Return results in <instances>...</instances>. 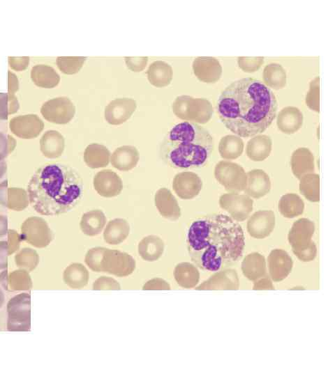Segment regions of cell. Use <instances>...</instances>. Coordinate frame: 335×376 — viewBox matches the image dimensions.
<instances>
[{
  "label": "cell",
  "mask_w": 335,
  "mask_h": 376,
  "mask_svg": "<svg viewBox=\"0 0 335 376\" xmlns=\"http://www.w3.org/2000/svg\"><path fill=\"white\" fill-rule=\"evenodd\" d=\"M15 147V140L11 136L0 132V161L4 160Z\"/></svg>",
  "instance_id": "obj_48"
},
{
  "label": "cell",
  "mask_w": 335,
  "mask_h": 376,
  "mask_svg": "<svg viewBox=\"0 0 335 376\" xmlns=\"http://www.w3.org/2000/svg\"><path fill=\"white\" fill-rule=\"evenodd\" d=\"M290 166L293 175L299 179L306 174L314 173V156L308 148H299L292 154Z\"/></svg>",
  "instance_id": "obj_24"
},
{
  "label": "cell",
  "mask_w": 335,
  "mask_h": 376,
  "mask_svg": "<svg viewBox=\"0 0 335 376\" xmlns=\"http://www.w3.org/2000/svg\"><path fill=\"white\" fill-rule=\"evenodd\" d=\"M263 79L267 86L274 90L282 89L286 85L285 70L281 64L269 63L263 70Z\"/></svg>",
  "instance_id": "obj_40"
},
{
  "label": "cell",
  "mask_w": 335,
  "mask_h": 376,
  "mask_svg": "<svg viewBox=\"0 0 335 376\" xmlns=\"http://www.w3.org/2000/svg\"><path fill=\"white\" fill-rule=\"evenodd\" d=\"M275 227V214L272 210H258L247 221V231L255 239L268 237Z\"/></svg>",
  "instance_id": "obj_15"
},
{
  "label": "cell",
  "mask_w": 335,
  "mask_h": 376,
  "mask_svg": "<svg viewBox=\"0 0 335 376\" xmlns=\"http://www.w3.org/2000/svg\"><path fill=\"white\" fill-rule=\"evenodd\" d=\"M278 207L283 217L292 219L303 214L304 202L297 194L289 193L281 197Z\"/></svg>",
  "instance_id": "obj_38"
},
{
  "label": "cell",
  "mask_w": 335,
  "mask_h": 376,
  "mask_svg": "<svg viewBox=\"0 0 335 376\" xmlns=\"http://www.w3.org/2000/svg\"><path fill=\"white\" fill-rule=\"evenodd\" d=\"M10 67L17 71L24 70L29 65L28 57H11L9 58Z\"/></svg>",
  "instance_id": "obj_51"
},
{
  "label": "cell",
  "mask_w": 335,
  "mask_h": 376,
  "mask_svg": "<svg viewBox=\"0 0 335 376\" xmlns=\"http://www.w3.org/2000/svg\"><path fill=\"white\" fill-rule=\"evenodd\" d=\"M320 78L315 77L309 85L306 95V104L313 111H320Z\"/></svg>",
  "instance_id": "obj_45"
},
{
  "label": "cell",
  "mask_w": 335,
  "mask_h": 376,
  "mask_svg": "<svg viewBox=\"0 0 335 376\" xmlns=\"http://www.w3.org/2000/svg\"><path fill=\"white\" fill-rule=\"evenodd\" d=\"M154 202L163 217L176 221L181 217V209L177 200L168 189L165 187L159 189L155 194Z\"/></svg>",
  "instance_id": "obj_22"
},
{
  "label": "cell",
  "mask_w": 335,
  "mask_h": 376,
  "mask_svg": "<svg viewBox=\"0 0 335 376\" xmlns=\"http://www.w3.org/2000/svg\"><path fill=\"white\" fill-rule=\"evenodd\" d=\"M93 182L96 192L105 198L117 196L123 189V182L121 178L111 169L98 171L95 175Z\"/></svg>",
  "instance_id": "obj_16"
},
{
  "label": "cell",
  "mask_w": 335,
  "mask_h": 376,
  "mask_svg": "<svg viewBox=\"0 0 335 376\" xmlns=\"http://www.w3.org/2000/svg\"><path fill=\"white\" fill-rule=\"evenodd\" d=\"M94 290H119L121 286L114 279L106 276L98 278L93 284Z\"/></svg>",
  "instance_id": "obj_47"
},
{
  "label": "cell",
  "mask_w": 335,
  "mask_h": 376,
  "mask_svg": "<svg viewBox=\"0 0 335 376\" xmlns=\"http://www.w3.org/2000/svg\"><path fill=\"white\" fill-rule=\"evenodd\" d=\"M8 246L6 241H0V269L8 266Z\"/></svg>",
  "instance_id": "obj_52"
},
{
  "label": "cell",
  "mask_w": 335,
  "mask_h": 376,
  "mask_svg": "<svg viewBox=\"0 0 335 376\" xmlns=\"http://www.w3.org/2000/svg\"><path fill=\"white\" fill-rule=\"evenodd\" d=\"M302 112L295 107H285L277 115L276 125L284 134H291L297 132L303 124Z\"/></svg>",
  "instance_id": "obj_23"
},
{
  "label": "cell",
  "mask_w": 335,
  "mask_h": 376,
  "mask_svg": "<svg viewBox=\"0 0 335 376\" xmlns=\"http://www.w3.org/2000/svg\"><path fill=\"white\" fill-rule=\"evenodd\" d=\"M220 207L237 221H244L253 211V200L246 194L228 193L219 198Z\"/></svg>",
  "instance_id": "obj_12"
},
{
  "label": "cell",
  "mask_w": 335,
  "mask_h": 376,
  "mask_svg": "<svg viewBox=\"0 0 335 376\" xmlns=\"http://www.w3.org/2000/svg\"><path fill=\"white\" fill-rule=\"evenodd\" d=\"M20 105L14 93H0V119L7 120L10 114L15 113Z\"/></svg>",
  "instance_id": "obj_43"
},
{
  "label": "cell",
  "mask_w": 335,
  "mask_h": 376,
  "mask_svg": "<svg viewBox=\"0 0 335 376\" xmlns=\"http://www.w3.org/2000/svg\"><path fill=\"white\" fill-rule=\"evenodd\" d=\"M9 125L16 136L22 139H33L43 130L44 123L37 115L29 114L12 118Z\"/></svg>",
  "instance_id": "obj_19"
},
{
  "label": "cell",
  "mask_w": 335,
  "mask_h": 376,
  "mask_svg": "<svg viewBox=\"0 0 335 376\" xmlns=\"http://www.w3.org/2000/svg\"><path fill=\"white\" fill-rule=\"evenodd\" d=\"M239 286V281L236 270L226 269L214 274L195 289L237 290Z\"/></svg>",
  "instance_id": "obj_20"
},
{
  "label": "cell",
  "mask_w": 335,
  "mask_h": 376,
  "mask_svg": "<svg viewBox=\"0 0 335 376\" xmlns=\"http://www.w3.org/2000/svg\"><path fill=\"white\" fill-rule=\"evenodd\" d=\"M247 183L244 190L246 195L260 198L271 190V180L268 174L262 169H253L246 173Z\"/></svg>",
  "instance_id": "obj_21"
},
{
  "label": "cell",
  "mask_w": 335,
  "mask_h": 376,
  "mask_svg": "<svg viewBox=\"0 0 335 376\" xmlns=\"http://www.w3.org/2000/svg\"><path fill=\"white\" fill-rule=\"evenodd\" d=\"M216 180L230 193H238L245 189L247 176L244 168L230 161L218 162L214 169Z\"/></svg>",
  "instance_id": "obj_9"
},
{
  "label": "cell",
  "mask_w": 335,
  "mask_h": 376,
  "mask_svg": "<svg viewBox=\"0 0 335 376\" xmlns=\"http://www.w3.org/2000/svg\"><path fill=\"white\" fill-rule=\"evenodd\" d=\"M272 140L269 136L258 134L247 143L246 152L248 157L254 162H262L270 155Z\"/></svg>",
  "instance_id": "obj_27"
},
{
  "label": "cell",
  "mask_w": 335,
  "mask_h": 376,
  "mask_svg": "<svg viewBox=\"0 0 335 376\" xmlns=\"http://www.w3.org/2000/svg\"><path fill=\"white\" fill-rule=\"evenodd\" d=\"M130 226L126 219L116 218L110 220L103 232V238L106 243L117 245L122 243L128 236Z\"/></svg>",
  "instance_id": "obj_30"
},
{
  "label": "cell",
  "mask_w": 335,
  "mask_h": 376,
  "mask_svg": "<svg viewBox=\"0 0 335 376\" xmlns=\"http://www.w3.org/2000/svg\"><path fill=\"white\" fill-rule=\"evenodd\" d=\"M193 70L200 81L209 84L218 81L223 72L218 60L211 56L196 57L193 62Z\"/></svg>",
  "instance_id": "obj_18"
},
{
  "label": "cell",
  "mask_w": 335,
  "mask_h": 376,
  "mask_svg": "<svg viewBox=\"0 0 335 376\" xmlns=\"http://www.w3.org/2000/svg\"><path fill=\"white\" fill-rule=\"evenodd\" d=\"M214 141L204 127L191 122L172 127L164 137L160 155L169 166L177 169H200L209 160Z\"/></svg>",
  "instance_id": "obj_4"
},
{
  "label": "cell",
  "mask_w": 335,
  "mask_h": 376,
  "mask_svg": "<svg viewBox=\"0 0 335 376\" xmlns=\"http://www.w3.org/2000/svg\"><path fill=\"white\" fill-rule=\"evenodd\" d=\"M172 111L181 120L200 124L208 123L214 113L212 104L207 98L186 95H179L174 99Z\"/></svg>",
  "instance_id": "obj_6"
},
{
  "label": "cell",
  "mask_w": 335,
  "mask_h": 376,
  "mask_svg": "<svg viewBox=\"0 0 335 376\" xmlns=\"http://www.w3.org/2000/svg\"><path fill=\"white\" fill-rule=\"evenodd\" d=\"M269 276L275 282L285 279L291 272L293 261L287 251L275 249L271 251L267 258Z\"/></svg>",
  "instance_id": "obj_17"
},
{
  "label": "cell",
  "mask_w": 335,
  "mask_h": 376,
  "mask_svg": "<svg viewBox=\"0 0 335 376\" xmlns=\"http://www.w3.org/2000/svg\"><path fill=\"white\" fill-rule=\"evenodd\" d=\"M173 274L177 284L184 288L195 287L200 280V272L197 267L188 262L177 264Z\"/></svg>",
  "instance_id": "obj_34"
},
{
  "label": "cell",
  "mask_w": 335,
  "mask_h": 376,
  "mask_svg": "<svg viewBox=\"0 0 335 376\" xmlns=\"http://www.w3.org/2000/svg\"><path fill=\"white\" fill-rule=\"evenodd\" d=\"M110 157L109 150L105 146L96 143L88 145L84 152V161L91 169L107 166Z\"/></svg>",
  "instance_id": "obj_33"
},
{
  "label": "cell",
  "mask_w": 335,
  "mask_h": 376,
  "mask_svg": "<svg viewBox=\"0 0 335 376\" xmlns=\"http://www.w3.org/2000/svg\"><path fill=\"white\" fill-rule=\"evenodd\" d=\"M31 78L37 86L45 88H54L60 81V76L55 70L44 64L36 65L31 68Z\"/></svg>",
  "instance_id": "obj_32"
},
{
  "label": "cell",
  "mask_w": 335,
  "mask_h": 376,
  "mask_svg": "<svg viewBox=\"0 0 335 376\" xmlns=\"http://www.w3.org/2000/svg\"><path fill=\"white\" fill-rule=\"evenodd\" d=\"M163 251L164 242L157 235L146 236L138 244L139 255L146 261L153 262L158 260Z\"/></svg>",
  "instance_id": "obj_31"
},
{
  "label": "cell",
  "mask_w": 335,
  "mask_h": 376,
  "mask_svg": "<svg viewBox=\"0 0 335 376\" xmlns=\"http://www.w3.org/2000/svg\"><path fill=\"white\" fill-rule=\"evenodd\" d=\"M83 180L77 170L63 163H48L34 172L27 185L30 204L39 214L57 216L80 202Z\"/></svg>",
  "instance_id": "obj_3"
},
{
  "label": "cell",
  "mask_w": 335,
  "mask_h": 376,
  "mask_svg": "<svg viewBox=\"0 0 335 376\" xmlns=\"http://www.w3.org/2000/svg\"><path fill=\"white\" fill-rule=\"evenodd\" d=\"M40 150L48 158H57L61 155L65 147L64 136L56 130H48L41 137Z\"/></svg>",
  "instance_id": "obj_28"
},
{
  "label": "cell",
  "mask_w": 335,
  "mask_h": 376,
  "mask_svg": "<svg viewBox=\"0 0 335 376\" xmlns=\"http://www.w3.org/2000/svg\"><path fill=\"white\" fill-rule=\"evenodd\" d=\"M136 107V102L133 98L114 99L105 107V118L110 125H121L132 116Z\"/></svg>",
  "instance_id": "obj_14"
},
{
  "label": "cell",
  "mask_w": 335,
  "mask_h": 376,
  "mask_svg": "<svg viewBox=\"0 0 335 376\" xmlns=\"http://www.w3.org/2000/svg\"><path fill=\"white\" fill-rule=\"evenodd\" d=\"M202 188L200 176L191 171L176 174L172 181V189L181 199L189 200L197 196Z\"/></svg>",
  "instance_id": "obj_13"
},
{
  "label": "cell",
  "mask_w": 335,
  "mask_h": 376,
  "mask_svg": "<svg viewBox=\"0 0 335 376\" xmlns=\"http://www.w3.org/2000/svg\"><path fill=\"white\" fill-rule=\"evenodd\" d=\"M239 67L245 72H254L258 70L264 63V58L258 57H238Z\"/></svg>",
  "instance_id": "obj_46"
},
{
  "label": "cell",
  "mask_w": 335,
  "mask_h": 376,
  "mask_svg": "<svg viewBox=\"0 0 335 376\" xmlns=\"http://www.w3.org/2000/svg\"><path fill=\"white\" fill-rule=\"evenodd\" d=\"M21 230V238L38 248L45 247L53 239L51 230L42 218L27 219L22 225Z\"/></svg>",
  "instance_id": "obj_11"
},
{
  "label": "cell",
  "mask_w": 335,
  "mask_h": 376,
  "mask_svg": "<svg viewBox=\"0 0 335 376\" xmlns=\"http://www.w3.org/2000/svg\"><path fill=\"white\" fill-rule=\"evenodd\" d=\"M278 102L260 80L245 77L231 82L221 93L216 110L221 121L240 137L265 131L276 116Z\"/></svg>",
  "instance_id": "obj_1"
},
{
  "label": "cell",
  "mask_w": 335,
  "mask_h": 376,
  "mask_svg": "<svg viewBox=\"0 0 335 376\" xmlns=\"http://www.w3.org/2000/svg\"><path fill=\"white\" fill-rule=\"evenodd\" d=\"M89 273L81 263H72L68 265L63 274L64 283L70 288L82 289L89 282Z\"/></svg>",
  "instance_id": "obj_36"
},
{
  "label": "cell",
  "mask_w": 335,
  "mask_h": 376,
  "mask_svg": "<svg viewBox=\"0 0 335 376\" xmlns=\"http://www.w3.org/2000/svg\"><path fill=\"white\" fill-rule=\"evenodd\" d=\"M1 281L5 289L13 291L28 290L32 287L31 277L24 269L15 270L9 275L3 271Z\"/></svg>",
  "instance_id": "obj_37"
},
{
  "label": "cell",
  "mask_w": 335,
  "mask_h": 376,
  "mask_svg": "<svg viewBox=\"0 0 335 376\" xmlns=\"http://www.w3.org/2000/svg\"><path fill=\"white\" fill-rule=\"evenodd\" d=\"M86 60L84 56H59L57 58V65L64 74L73 75L77 73L83 66Z\"/></svg>",
  "instance_id": "obj_42"
},
{
  "label": "cell",
  "mask_w": 335,
  "mask_h": 376,
  "mask_svg": "<svg viewBox=\"0 0 335 376\" xmlns=\"http://www.w3.org/2000/svg\"><path fill=\"white\" fill-rule=\"evenodd\" d=\"M140 159L137 149L133 146H122L117 148L111 155L110 162L113 167L128 171L136 166Z\"/></svg>",
  "instance_id": "obj_25"
},
{
  "label": "cell",
  "mask_w": 335,
  "mask_h": 376,
  "mask_svg": "<svg viewBox=\"0 0 335 376\" xmlns=\"http://www.w3.org/2000/svg\"><path fill=\"white\" fill-rule=\"evenodd\" d=\"M144 290H170L169 283L163 279L154 278L147 281L142 286Z\"/></svg>",
  "instance_id": "obj_49"
},
{
  "label": "cell",
  "mask_w": 335,
  "mask_h": 376,
  "mask_svg": "<svg viewBox=\"0 0 335 376\" xmlns=\"http://www.w3.org/2000/svg\"><path fill=\"white\" fill-rule=\"evenodd\" d=\"M148 58L147 56L140 57H125V62L128 68L133 72H140L147 65Z\"/></svg>",
  "instance_id": "obj_50"
},
{
  "label": "cell",
  "mask_w": 335,
  "mask_h": 376,
  "mask_svg": "<svg viewBox=\"0 0 335 376\" xmlns=\"http://www.w3.org/2000/svg\"><path fill=\"white\" fill-rule=\"evenodd\" d=\"M106 221V217L100 210H90L82 215L80 229L86 235L95 236L101 233Z\"/></svg>",
  "instance_id": "obj_35"
},
{
  "label": "cell",
  "mask_w": 335,
  "mask_h": 376,
  "mask_svg": "<svg viewBox=\"0 0 335 376\" xmlns=\"http://www.w3.org/2000/svg\"><path fill=\"white\" fill-rule=\"evenodd\" d=\"M299 191L311 202L320 201V176L317 173H308L299 179Z\"/></svg>",
  "instance_id": "obj_41"
},
{
  "label": "cell",
  "mask_w": 335,
  "mask_h": 376,
  "mask_svg": "<svg viewBox=\"0 0 335 376\" xmlns=\"http://www.w3.org/2000/svg\"><path fill=\"white\" fill-rule=\"evenodd\" d=\"M244 147V141L240 136L228 134L221 139L218 152L222 158L232 160L241 155Z\"/></svg>",
  "instance_id": "obj_39"
},
{
  "label": "cell",
  "mask_w": 335,
  "mask_h": 376,
  "mask_svg": "<svg viewBox=\"0 0 335 376\" xmlns=\"http://www.w3.org/2000/svg\"><path fill=\"white\" fill-rule=\"evenodd\" d=\"M5 297L3 291L0 288V308L2 307L4 302Z\"/></svg>",
  "instance_id": "obj_57"
},
{
  "label": "cell",
  "mask_w": 335,
  "mask_h": 376,
  "mask_svg": "<svg viewBox=\"0 0 335 376\" xmlns=\"http://www.w3.org/2000/svg\"><path fill=\"white\" fill-rule=\"evenodd\" d=\"M8 93H13L18 89V81L16 76L10 71L8 72Z\"/></svg>",
  "instance_id": "obj_54"
},
{
  "label": "cell",
  "mask_w": 335,
  "mask_h": 376,
  "mask_svg": "<svg viewBox=\"0 0 335 376\" xmlns=\"http://www.w3.org/2000/svg\"><path fill=\"white\" fill-rule=\"evenodd\" d=\"M315 229L313 221L300 218L293 223L289 231L288 242L292 252L301 261L310 262L316 257L317 247L312 240Z\"/></svg>",
  "instance_id": "obj_5"
},
{
  "label": "cell",
  "mask_w": 335,
  "mask_h": 376,
  "mask_svg": "<svg viewBox=\"0 0 335 376\" xmlns=\"http://www.w3.org/2000/svg\"><path fill=\"white\" fill-rule=\"evenodd\" d=\"M40 113L47 121L56 124H66L73 118L75 107L67 97H58L45 102Z\"/></svg>",
  "instance_id": "obj_10"
},
{
  "label": "cell",
  "mask_w": 335,
  "mask_h": 376,
  "mask_svg": "<svg viewBox=\"0 0 335 376\" xmlns=\"http://www.w3.org/2000/svg\"><path fill=\"white\" fill-rule=\"evenodd\" d=\"M8 233V218L6 215L0 214V237Z\"/></svg>",
  "instance_id": "obj_55"
},
{
  "label": "cell",
  "mask_w": 335,
  "mask_h": 376,
  "mask_svg": "<svg viewBox=\"0 0 335 376\" xmlns=\"http://www.w3.org/2000/svg\"><path fill=\"white\" fill-rule=\"evenodd\" d=\"M253 290H274L271 281L267 276H263L255 281Z\"/></svg>",
  "instance_id": "obj_53"
},
{
  "label": "cell",
  "mask_w": 335,
  "mask_h": 376,
  "mask_svg": "<svg viewBox=\"0 0 335 376\" xmlns=\"http://www.w3.org/2000/svg\"><path fill=\"white\" fill-rule=\"evenodd\" d=\"M146 73L149 82L158 88L169 85L173 75L172 66L163 61L151 63Z\"/></svg>",
  "instance_id": "obj_29"
},
{
  "label": "cell",
  "mask_w": 335,
  "mask_h": 376,
  "mask_svg": "<svg viewBox=\"0 0 335 376\" xmlns=\"http://www.w3.org/2000/svg\"><path fill=\"white\" fill-rule=\"evenodd\" d=\"M241 271L252 281L265 276L267 272L265 256L258 252L248 253L242 260Z\"/></svg>",
  "instance_id": "obj_26"
},
{
  "label": "cell",
  "mask_w": 335,
  "mask_h": 376,
  "mask_svg": "<svg viewBox=\"0 0 335 376\" xmlns=\"http://www.w3.org/2000/svg\"><path fill=\"white\" fill-rule=\"evenodd\" d=\"M7 171V164L5 160L0 161V179L6 174Z\"/></svg>",
  "instance_id": "obj_56"
},
{
  "label": "cell",
  "mask_w": 335,
  "mask_h": 376,
  "mask_svg": "<svg viewBox=\"0 0 335 376\" xmlns=\"http://www.w3.org/2000/svg\"><path fill=\"white\" fill-rule=\"evenodd\" d=\"M186 243L189 256L197 267L216 272L242 257L245 238L241 226L230 217L213 213L191 223Z\"/></svg>",
  "instance_id": "obj_2"
},
{
  "label": "cell",
  "mask_w": 335,
  "mask_h": 376,
  "mask_svg": "<svg viewBox=\"0 0 335 376\" xmlns=\"http://www.w3.org/2000/svg\"><path fill=\"white\" fill-rule=\"evenodd\" d=\"M135 266V259L128 253L103 247L94 272L124 277L131 274Z\"/></svg>",
  "instance_id": "obj_7"
},
{
  "label": "cell",
  "mask_w": 335,
  "mask_h": 376,
  "mask_svg": "<svg viewBox=\"0 0 335 376\" xmlns=\"http://www.w3.org/2000/svg\"><path fill=\"white\" fill-rule=\"evenodd\" d=\"M38 261L39 258L37 253L31 249H24L15 256L16 265L25 269L27 272L35 269Z\"/></svg>",
  "instance_id": "obj_44"
},
{
  "label": "cell",
  "mask_w": 335,
  "mask_h": 376,
  "mask_svg": "<svg viewBox=\"0 0 335 376\" xmlns=\"http://www.w3.org/2000/svg\"><path fill=\"white\" fill-rule=\"evenodd\" d=\"M7 329L10 331H28L31 328V296L20 293L7 304Z\"/></svg>",
  "instance_id": "obj_8"
}]
</instances>
